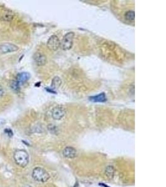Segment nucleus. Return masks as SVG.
Here are the masks:
<instances>
[{
  "instance_id": "1",
  "label": "nucleus",
  "mask_w": 166,
  "mask_h": 187,
  "mask_svg": "<svg viewBox=\"0 0 166 187\" xmlns=\"http://www.w3.org/2000/svg\"><path fill=\"white\" fill-rule=\"evenodd\" d=\"M14 159L17 165L24 168L29 163V155L25 150H18L14 154Z\"/></svg>"
},
{
  "instance_id": "2",
  "label": "nucleus",
  "mask_w": 166,
  "mask_h": 187,
  "mask_svg": "<svg viewBox=\"0 0 166 187\" xmlns=\"http://www.w3.org/2000/svg\"><path fill=\"white\" fill-rule=\"evenodd\" d=\"M32 176L35 181L42 183L47 182L50 178V175L47 171L41 167L35 168L32 171Z\"/></svg>"
},
{
  "instance_id": "3",
  "label": "nucleus",
  "mask_w": 166,
  "mask_h": 187,
  "mask_svg": "<svg viewBox=\"0 0 166 187\" xmlns=\"http://www.w3.org/2000/svg\"><path fill=\"white\" fill-rule=\"evenodd\" d=\"M74 36V32H69L64 36L60 45V47L64 51H68L73 46Z\"/></svg>"
},
{
  "instance_id": "4",
  "label": "nucleus",
  "mask_w": 166,
  "mask_h": 187,
  "mask_svg": "<svg viewBox=\"0 0 166 187\" xmlns=\"http://www.w3.org/2000/svg\"><path fill=\"white\" fill-rule=\"evenodd\" d=\"M60 41L56 35H52L50 36L47 42V47L51 50V51H57L60 47Z\"/></svg>"
},
{
  "instance_id": "5",
  "label": "nucleus",
  "mask_w": 166,
  "mask_h": 187,
  "mask_svg": "<svg viewBox=\"0 0 166 187\" xmlns=\"http://www.w3.org/2000/svg\"><path fill=\"white\" fill-rule=\"evenodd\" d=\"M18 49V46L9 42L4 43V44L0 45V53L1 54H7L15 52L17 51Z\"/></svg>"
},
{
  "instance_id": "6",
  "label": "nucleus",
  "mask_w": 166,
  "mask_h": 187,
  "mask_svg": "<svg viewBox=\"0 0 166 187\" xmlns=\"http://www.w3.org/2000/svg\"><path fill=\"white\" fill-rule=\"evenodd\" d=\"M66 111L61 106L55 107L52 110V117L54 120H60L62 119L66 116Z\"/></svg>"
},
{
  "instance_id": "7",
  "label": "nucleus",
  "mask_w": 166,
  "mask_h": 187,
  "mask_svg": "<svg viewBox=\"0 0 166 187\" xmlns=\"http://www.w3.org/2000/svg\"><path fill=\"white\" fill-rule=\"evenodd\" d=\"M33 59L35 63L39 66H44L47 62L46 56L41 53H35L33 56Z\"/></svg>"
},
{
  "instance_id": "8",
  "label": "nucleus",
  "mask_w": 166,
  "mask_h": 187,
  "mask_svg": "<svg viewBox=\"0 0 166 187\" xmlns=\"http://www.w3.org/2000/svg\"><path fill=\"white\" fill-rule=\"evenodd\" d=\"M63 155L67 159H74L77 155V151L72 147H67L63 150Z\"/></svg>"
},
{
  "instance_id": "9",
  "label": "nucleus",
  "mask_w": 166,
  "mask_h": 187,
  "mask_svg": "<svg viewBox=\"0 0 166 187\" xmlns=\"http://www.w3.org/2000/svg\"><path fill=\"white\" fill-rule=\"evenodd\" d=\"M31 77V75L30 73H26V72H23V73H19L17 76V79L16 81L19 83V84H23L26 81H27L30 79Z\"/></svg>"
},
{
  "instance_id": "10",
  "label": "nucleus",
  "mask_w": 166,
  "mask_h": 187,
  "mask_svg": "<svg viewBox=\"0 0 166 187\" xmlns=\"http://www.w3.org/2000/svg\"><path fill=\"white\" fill-rule=\"evenodd\" d=\"M89 99L93 102H105L106 101V97L105 93H102L97 96L90 97Z\"/></svg>"
},
{
  "instance_id": "11",
  "label": "nucleus",
  "mask_w": 166,
  "mask_h": 187,
  "mask_svg": "<svg viewBox=\"0 0 166 187\" xmlns=\"http://www.w3.org/2000/svg\"><path fill=\"white\" fill-rule=\"evenodd\" d=\"M62 84V80L59 76H55L52 80L51 83V89H58Z\"/></svg>"
},
{
  "instance_id": "12",
  "label": "nucleus",
  "mask_w": 166,
  "mask_h": 187,
  "mask_svg": "<svg viewBox=\"0 0 166 187\" xmlns=\"http://www.w3.org/2000/svg\"><path fill=\"white\" fill-rule=\"evenodd\" d=\"M114 168L113 166H108L105 171V175L109 179H111L113 178L114 175Z\"/></svg>"
},
{
  "instance_id": "13",
  "label": "nucleus",
  "mask_w": 166,
  "mask_h": 187,
  "mask_svg": "<svg viewBox=\"0 0 166 187\" xmlns=\"http://www.w3.org/2000/svg\"><path fill=\"white\" fill-rule=\"evenodd\" d=\"M125 18L129 21H134L135 19V13L134 11H128L125 14Z\"/></svg>"
},
{
  "instance_id": "14",
  "label": "nucleus",
  "mask_w": 166,
  "mask_h": 187,
  "mask_svg": "<svg viewBox=\"0 0 166 187\" xmlns=\"http://www.w3.org/2000/svg\"><path fill=\"white\" fill-rule=\"evenodd\" d=\"M10 86L11 89L14 91H18L19 90V86L20 84L19 83L16 81V80H13L11 81L10 82Z\"/></svg>"
},
{
  "instance_id": "15",
  "label": "nucleus",
  "mask_w": 166,
  "mask_h": 187,
  "mask_svg": "<svg viewBox=\"0 0 166 187\" xmlns=\"http://www.w3.org/2000/svg\"><path fill=\"white\" fill-rule=\"evenodd\" d=\"M48 129H49V131L52 134H56L57 132H58V129H57V127L52 124H50L48 125Z\"/></svg>"
},
{
  "instance_id": "16",
  "label": "nucleus",
  "mask_w": 166,
  "mask_h": 187,
  "mask_svg": "<svg viewBox=\"0 0 166 187\" xmlns=\"http://www.w3.org/2000/svg\"><path fill=\"white\" fill-rule=\"evenodd\" d=\"M4 132L6 133V134H7L8 135V136L9 137H12L13 135V131L11 130L10 128H6L5 130H4Z\"/></svg>"
},
{
  "instance_id": "17",
  "label": "nucleus",
  "mask_w": 166,
  "mask_h": 187,
  "mask_svg": "<svg viewBox=\"0 0 166 187\" xmlns=\"http://www.w3.org/2000/svg\"><path fill=\"white\" fill-rule=\"evenodd\" d=\"M4 94V91L1 86H0V98H1Z\"/></svg>"
}]
</instances>
